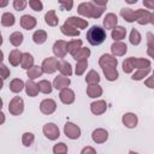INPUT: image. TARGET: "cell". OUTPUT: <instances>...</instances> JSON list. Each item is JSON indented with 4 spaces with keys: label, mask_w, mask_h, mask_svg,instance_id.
I'll return each instance as SVG.
<instances>
[{
    "label": "cell",
    "mask_w": 154,
    "mask_h": 154,
    "mask_svg": "<svg viewBox=\"0 0 154 154\" xmlns=\"http://www.w3.org/2000/svg\"><path fill=\"white\" fill-rule=\"evenodd\" d=\"M87 40L91 46H99L106 40V31L99 25H93L87 31Z\"/></svg>",
    "instance_id": "6da1fadb"
},
{
    "label": "cell",
    "mask_w": 154,
    "mask_h": 154,
    "mask_svg": "<svg viewBox=\"0 0 154 154\" xmlns=\"http://www.w3.org/2000/svg\"><path fill=\"white\" fill-rule=\"evenodd\" d=\"M135 16H136V22L138 24H141V25L153 24L154 23V14L148 10L138 8V10L135 11Z\"/></svg>",
    "instance_id": "7a4b0ae2"
},
{
    "label": "cell",
    "mask_w": 154,
    "mask_h": 154,
    "mask_svg": "<svg viewBox=\"0 0 154 154\" xmlns=\"http://www.w3.org/2000/svg\"><path fill=\"white\" fill-rule=\"evenodd\" d=\"M24 111V101L20 96H14L8 103V112L12 116H19Z\"/></svg>",
    "instance_id": "3957f363"
},
{
    "label": "cell",
    "mask_w": 154,
    "mask_h": 154,
    "mask_svg": "<svg viewBox=\"0 0 154 154\" xmlns=\"http://www.w3.org/2000/svg\"><path fill=\"white\" fill-rule=\"evenodd\" d=\"M58 66H59V61L57 58L54 57H48L46 58L42 64H41V69L45 73H54L57 70H58Z\"/></svg>",
    "instance_id": "277c9868"
},
{
    "label": "cell",
    "mask_w": 154,
    "mask_h": 154,
    "mask_svg": "<svg viewBox=\"0 0 154 154\" xmlns=\"http://www.w3.org/2000/svg\"><path fill=\"white\" fill-rule=\"evenodd\" d=\"M64 134L70 140H77L81 136V128L71 122H67L64 125Z\"/></svg>",
    "instance_id": "5b68a950"
},
{
    "label": "cell",
    "mask_w": 154,
    "mask_h": 154,
    "mask_svg": "<svg viewBox=\"0 0 154 154\" xmlns=\"http://www.w3.org/2000/svg\"><path fill=\"white\" fill-rule=\"evenodd\" d=\"M42 131H43V135H45L48 140H51V141H54V140H57V138L60 136L59 128H58V125H55L54 123H47V124L43 126Z\"/></svg>",
    "instance_id": "8992f818"
},
{
    "label": "cell",
    "mask_w": 154,
    "mask_h": 154,
    "mask_svg": "<svg viewBox=\"0 0 154 154\" xmlns=\"http://www.w3.org/2000/svg\"><path fill=\"white\" fill-rule=\"evenodd\" d=\"M55 109H57V102L53 99H45L40 103V111H41V113H43L46 116L54 113Z\"/></svg>",
    "instance_id": "52a82bcc"
},
{
    "label": "cell",
    "mask_w": 154,
    "mask_h": 154,
    "mask_svg": "<svg viewBox=\"0 0 154 154\" xmlns=\"http://www.w3.org/2000/svg\"><path fill=\"white\" fill-rule=\"evenodd\" d=\"M66 24L73 26L75 29L79 30V29H85L88 26V20L87 19H83L81 17H77V16H71L69 17L66 20H65Z\"/></svg>",
    "instance_id": "ba28073f"
},
{
    "label": "cell",
    "mask_w": 154,
    "mask_h": 154,
    "mask_svg": "<svg viewBox=\"0 0 154 154\" xmlns=\"http://www.w3.org/2000/svg\"><path fill=\"white\" fill-rule=\"evenodd\" d=\"M67 42L64 40H58L54 42L53 45V53L55 55V58H64L67 53V47H66Z\"/></svg>",
    "instance_id": "9c48e42d"
},
{
    "label": "cell",
    "mask_w": 154,
    "mask_h": 154,
    "mask_svg": "<svg viewBox=\"0 0 154 154\" xmlns=\"http://www.w3.org/2000/svg\"><path fill=\"white\" fill-rule=\"evenodd\" d=\"M99 65L102 67H117L118 60L112 54H102L99 59Z\"/></svg>",
    "instance_id": "30bf717a"
},
{
    "label": "cell",
    "mask_w": 154,
    "mask_h": 154,
    "mask_svg": "<svg viewBox=\"0 0 154 154\" xmlns=\"http://www.w3.org/2000/svg\"><path fill=\"white\" fill-rule=\"evenodd\" d=\"M111 52L113 57H123L128 52V46L122 41H114L111 45Z\"/></svg>",
    "instance_id": "8fae6325"
},
{
    "label": "cell",
    "mask_w": 154,
    "mask_h": 154,
    "mask_svg": "<svg viewBox=\"0 0 154 154\" xmlns=\"http://www.w3.org/2000/svg\"><path fill=\"white\" fill-rule=\"evenodd\" d=\"M75 96H76L75 91L72 89H70V88L61 89L60 93H59V99L64 105H71L75 101Z\"/></svg>",
    "instance_id": "7c38bea8"
},
{
    "label": "cell",
    "mask_w": 154,
    "mask_h": 154,
    "mask_svg": "<svg viewBox=\"0 0 154 154\" xmlns=\"http://www.w3.org/2000/svg\"><path fill=\"white\" fill-rule=\"evenodd\" d=\"M106 109H107V103L105 100H96L90 103V111L95 116L103 114L106 112Z\"/></svg>",
    "instance_id": "4fadbf2b"
},
{
    "label": "cell",
    "mask_w": 154,
    "mask_h": 154,
    "mask_svg": "<svg viewBox=\"0 0 154 154\" xmlns=\"http://www.w3.org/2000/svg\"><path fill=\"white\" fill-rule=\"evenodd\" d=\"M107 138H108V132L102 128H97L91 132V140L95 143H105Z\"/></svg>",
    "instance_id": "5bb4252c"
},
{
    "label": "cell",
    "mask_w": 154,
    "mask_h": 154,
    "mask_svg": "<svg viewBox=\"0 0 154 154\" xmlns=\"http://www.w3.org/2000/svg\"><path fill=\"white\" fill-rule=\"evenodd\" d=\"M37 20L35 17L30 16V14H24L20 17V26L25 30H31L36 26Z\"/></svg>",
    "instance_id": "9a60e30c"
},
{
    "label": "cell",
    "mask_w": 154,
    "mask_h": 154,
    "mask_svg": "<svg viewBox=\"0 0 154 154\" xmlns=\"http://www.w3.org/2000/svg\"><path fill=\"white\" fill-rule=\"evenodd\" d=\"M122 122H123V124H124L126 128L134 129V128H136V125H137V123H138V118H137V116H136L135 113L129 112V113H125V114L122 117Z\"/></svg>",
    "instance_id": "2e32d148"
},
{
    "label": "cell",
    "mask_w": 154,
    "mask_h": 154,
    "mask_svg": "<svg viewBox=\"0 0 154 154\" xmlns=\"http://www.w3.org/2000/svg\"><path fill=\"white\" fill-rule=\"evenodd\" d=\"M71 84V79L69 77H65V76H57L53 81V88H55L57 90H61V89H65L67 88L69 85Z\"/></svg>",
    "instance_id": "e0dca14e"
},
{
    "label": "cell",
    "mask_w": 154,
    "mask_h": 154,
    "mask_svg": "<svg viewBox=\"0 0 154 154\" xmlns=\"http://www.w3.org/2000/svg\"><path fill=\"white\" fill-rule=\"evenodd\" d=\"M77 12L85 17V18H91V12H93V4L91 1H87V2H81L77 7Z\"/></svg>",
    "instance_id": "ac0fdd59"
},
{
    "label": "cell",
    "mask_w": 154,
    "mask_h": 154,
    "mask_svg": "<svg viewBox=\"0 0 154 154\" xmlns=\"http://www.w3.org/2000/svg\"><path fill=\"white\" fill-rule=\"evenodd\" d=\"M118 25V17L114 13H107L103 18V26L105 29H114Z\"/></svg>",
    "instance_id": "d6986e66"
},
{
    "label": "cell",
    "mask_w": 154,
    "mask_h": 154,
    "mask_svg": "<svg viewBox=\"0 0 154 154\" xmlns=\"http://www.w3.org/2000/svg\"><path fill=\"white\" fill-rule=\"evenodd\" d=\"M24 88H25V93H26L28 96H30V97L37 96V94H38V87H37V83H35L34 81L28 79L25 82Z\"/></svg>",
    "instance_id": "ffe728a7"
},
{
    "label": "cell",
    "mask_w": 154,
    "mask_h": 154,
    "mask_svg": "<svg viewBox=\"0 0 154 154\" xmlns=\"http://www.w3.org/2000/svg\"><path fill=\"white\" fill-rule=\"evenodd\" d=\"M111 36L114 41H122L123 38H125L126 36V29L122 25H117L114 29H112Z\"/></svg>",
    "instance_id": "44dd1931"
},
{
    "label": "cell",
    "mask_w": 154,
    "mask_h": 154,
    "mask_svg": "<svg viewBox=\"0 0 154 154\" xmlns=\"http://www.w3.org/2000/svg\"><path fill=\"white\" fill-rule=\"evenodd\" d=\"M87 95L91 99L100 97L102 95V88L99 84H90L87 87Z\"/></svg>",
    "instance_id": "7402d4cb"
},
{
    "label": "cell",
    "mask_w": 154,
    "mask_h": 154,
    "mask_svg": "<svg viewBox=\"0 0 154 154\" xmlns=\"http://www.w3.org/2000/svg\"><path fill=\"white\" fill-rule=\"evenodd\" d=\"M66 47H67V53H70L71 55H73L75 53H77L82 48V40L73 38V40H71V41L67 42Z\"/></svg>",
    "instance_id": "603a6c76"
},
{
    "label": "cell",
    "mask_w": 154,
    "mask_h": 154,
    "mask_svg": "<svg viewBox=\"0 0 154 154\" xmlns=\"http://www.w3.org/2000/svg\"><path fill=\"white\" fill-rule=\"evenodd\" d=\"M22 52L19 49H12L8 54V61L12 66H18L22 60Z\"/></svg>",
    "instance_id": "cb8c5ba5"
},
{
    "label": "cell",
    "mask_w": 154,
    "mask_h": 154,
    "mask_svg": "<svg viewBox=\"0 0 154 154\" xmlns=\"http://www.w3.org/2000/svg\"><path fill=\"white\" fill-rule=\"evenodd\" d=\"M58 70L60 71L61 76H65V77H69L72 75V66L69 61L66 60H61L59 61V66H58Z\"/></svg>",
    "instance_id": "d4e9b609"
},
{
    "label": "cell",
    "mask_w": 154,
    "mask_h": 154,
    "mask_svg": "<svg viewBox=\"0 0 154 154\" xmlns=\"http://www.w3.org/2000/svg\"><path fill=\"white\" fill-rule=\"evenodd\" d=\"M102 72L106 77V79L109 81V82H113L119 77L117 67H102Z\"/></svg>",
    "instance_id": "484cf974"
},
{
    "label": "cell",
    "mask_w": 154,
    "mask_h": 154,
    "mask_svg": "<svg viewBox=\"0 0 154 154\" xmlns=\"http://www.w3.org/2000/svg\"><path fill=\"white\" fill-rule=\"evenodd\" d=\"M120 16L124 18V20H126L128 23H132L136 20V16H135V11L130 7H124L120 10Z\"/></svg>",
    "instance_id": "4316f807"
},
{
    "label": "cell",
    "mask_w": 154,
    "mask_h": 154,
    "mask_svg": "<svg viewBox=\"0 0 154 154\" xmlns=\"http://www.w3.org/2000/svg\"><path fill=\"white\" fill-rule=\"evenodd\" d=\"M20 66L24 70H29L31 66H34V57L30 53H23L22 60H20Z\"/></svg>",
    "instance_id": "83f0119b"
},
{
    "label": "cell",
    "mask_w": 154,
    "mask_h": 154,
    "mask_svg": "<svg viewBox=\"0 0 154 154\" xmlns=\"http://www.w3.org/2000/svg\"><path fill=\"white\" fill-rule=\"evenodd\" d=\"M42 73H43V71H42L41 66H38V65H34V66H31L29 70H26V76H28V78L31 79V81H34V79L41 77Z\"/></svg>",
    "instance_id": "f1b7e54d"
},
{
    "label": "cell",
    "mask_w": 154,
    "mask_h": 154,
    "mask_svg": "<svg viewBox=\"0 0 154 154\" xmlns=\"http://www.w3.org/2000/svg\"><path fill=\"white\" fill-rule=\"evenodd\" d=\"M45 22H46V24L49 25V26H57V25H58L59 19H58V17H57L54 10H51V11H48V12L45 14Z\"/></svg>",
    "instance_id": "f546056e"
},
{
    "label": "cell",
    "mask_w": 154,
    "mask_h": 154,
    "mask_svg": "<svg viewBox=\"0 0 154 154\" xmlns=\"http://www.w3.org/2000/svg\"><path fill=\"white\" fill-rule=\"evenodd\" d=\"M8 40H10V43H11L12 46L19 47V46L23 43L24 36H23V34H22L20 31H14V32H12V34L10 35Z\"/></svg>",
    "instance_id": "4dcf8cb0"
},
{
    "label": "cell",
    "mask_w": 154,
    "mask_h": 154,
    "mask_svg": "<svg viewBox=\"0 0 154 154\" xmlns=\"http://www.w3.org/2000/svg\"><path fill=\"white\" fill-rule=\"evenodd\" d=\"M24 85H25V83L20 78H14V79H12L10 82L8 87H10V90L12 93H20L24 89Z\"/></svg>",
    "instance_id": "1f68e13d"
},
{
    "label": "cell",
    "mask_w": 154,
    "mask_h": 154,
    "mask_svg": "<svg viewBox=\"0 0 154 154\" xmlns=\"http://www.w3.org/2000/svg\"><path fill=\"white\" fill-rule=\"evenodd\" d=\"M89 57H90V49H89V48H85V47H82L77 53H75V54L72 55V58H73L76 61L88 60Z\"/></svg>",
    "instance_id": "d6a6232c"
},
{
    "label": "cell",
    "mask_w": 154,
    "mask_h": 154,
    "mask_svg": "<svg viewBox=\"0 0 154 154\" xmlns=\"http://www.w3.org/2000/svg\"><path fill=\"white\" fill-rule=\"evenodd\" d=\"M60 31H61L64 35H66V36H78V35L81 34L79 30L75 29L73 26H71V25H69V24H66V23H64V24L60 26Z\"/></svg>",
    "instance_id": "836d02e7"
},
{
    "label": "cell",
    "mask_w": 154,
    "mask_h": 154,
    "mask_svg": "<svg viewBox=\"0 0 154 154\" xmlns=\"http://www.w3.org/2000/svg\"><path fill=\"white\" fill-rule=\"evenodd\" d=\"M37 87H38V91H41L43 94H51L52 90H53L52 83L49 81H47V79H41L37 83Z\"/></svg>",
    "instance_id": "e575fe53"
},
{
    "label": "cell",
    "mask_w": 154,
    "mask_h": 154,
    "mask_svg": "<svg viewBox=\"0 0 154 154\" xmlns=\"http://www.w3.org/2000/svg\"><path fill=\"white\" fill-rule=\"evenodd\" d=\"M14 22H16V18H14L13 13H11V12H5V13H2V16H1V24H2L4 26L10 28V26H12V25L14 24Z\"/></svg>",
    "instance_id": "d590c367"
},
{
    "label": "cell",
    "mask_w": 154,
    "mask_h": 154,
    "mask_svg": "<svg viewBox=\"0 0 154 154\" xmlns=\"http://www.w3.org/2000/svg\"><path fill=\"white\" fill-rule=\"evenodd\" d=\"M46 40H47V32L45 30H36L32 34V41L36 45H42L46 42Z\"/></svg>",
    "instance_id": "8d00e7d4"
},
{
    "label": "cell",
    "mask_w": 154,
    "mask_h": 154,
    "mask_svg": "<svg viewBox=\"0 0 154 154\" xmlns=\"http://www.w3.org/2000/svg\"><path fill=\"white\" fill-rule=\"evenodd\" d=\"M132 61H134V66L136 69H138V70L150 67V60H148V59H144V58H135L134 57V60Z\"/></svg>",
    "instance_id": "74e56055"
},
{
    "label": "cell",
    "mask_w": 154,
    "mask_h": 154,
    "mask_svg": "<svg viewBox=\"0 0 154 154\" xmlns=\"http://www.w3.org/2000/svg\"><path fill=\"white\" fill-rule=\"evenodd\" d=\"M85 82L90 85V84H99V82H100V76H99V73L95 71V70H90L88 73H87V76H85Z\"/></svg>",
    "instance_id": "f35d334b"
},
{
    "label": "cell",
    "mask_w": 154,
    "mask_h": 154,
    "mask_svg": "<svg viewBox=\"0 0 154 154\" xmlns=\"http://www.w3.org/2000/svg\"><path fill=\"white\" fill-rule=\"evenodd\" d=\"M129 40H130V43L132 46H137L141 43V40H142V36L140 34V31L137 29H131V32H130V36H129Z\"/></svg>",
    "instance_id": "ab89813d"
},
{
    "label": "cell",
    "mask_w": 154,
    "mask_h": 154,
    "mask_svg": "<svg viewBox=\"0 0 154 154\" xmlns=\"http://www.w3.org/2000/svg\"><path fill=\"white\" fill-rule=\"evenodd\" d=\"M35 141V135L32 132H24L22 135V143L25 147H30Z\"/></svg>",
    "instance_id": "60d3db41"
},
{
    "label": "cell",
    "mask_w": 154,
    "mask_h": 154,
    "mask_svg": "<svg viewBox=\"0 0 154 154\" xmlns=\"http://www.w3.org/2000/svg\"><path fill=\"white\" fill-rule=\"evenodd\" d=\"M150 67H148V69H141V70H137L132 76H131V79H134V81H141V79H143L149 72H150Z\"/></svg>",
    "instance_id": "b9f144b4"
},
{
    "label": "cell",
    "mask_w": 154,
    "mask_h": 154,
    "mask_svg": "<svg viewBox=\"0 0 154 154\" xmlns=\"http://www.w3.org/2000/svg\"><path fill=\"white\" fill-rule=\"evenodd\" d=\"M132 60H134V57H130V58H128V59H125L123 61V71L125 73H131L134 71L135 66H134V61Z\"/></svg>",
    "instance_id": "7bdbcfd3"
},
{
    "label": "cell",
    "mask_w": 154,
    "mask_h": 154,
    "mask_svg": "<svg viewBox=\"0 0 154 154\" xmlns=\"http://www.w3.org/2000/svg\"><path fill=\"white\" fill-rule=\"evenodd\" d=\"M88 67V60H81V61H77L76 64V67H75V73L77 76H81L84 73V71L87 70Z\"/></svg>",
    "instance_id": "ee69618b"
},
{
    "label": "cell",
    "mask_w": 154,
    "mask_h": 154,
    "mask_svg": "<svg viewBox=\"0 0 154 154\" xmlns=\"http://www.w3.org/2000/svg\"><path fill=\"white\" fill-rule=\"evenodd\" d=\"M53 153L54 154H66L67 153V146L64 142H59V143L54 144Z\"/></svg>",
    "instance_id": "f6af8a7d"
},
{
    "label": "cell",
    "mask_w": 154,
    "mask_h": 154,
    "mask_svg": "<svg viewBox=\"0 0 154 154\" xmlns=\"http://www.w3.org/2000/svg\"><path fill=\"white\" fill-rule=\"evenodd\" d=\"M29 6L34 10V11H36V12H40V11H42V8H43V4H42V1H40V0H29Z\"/></svg>",
    "instance_id": "bcb514c9"
},
{
    "label": "cell",
    "mask_w": 154,
    "mask_h": 154,
    "mask_svg": "<svg viewBox=\"0 0 154 154\" xmlns=\"http://www.w3.org/2000/svg\"><path fill=\"white\" fill-rule=\"evenodd\" d=\"M91 4H93V2H91ZM105 8H106V7H99V6H96V5H94V4H93L91 18H100V17L102 16V13H103Z\"/></svg>",
    "instance_id": "7dc6e473"
},
{
    "label": "cell",
    "mask_w": 154,
    "mask_h": 154,
    "mask_svg": "<svg viewBox=\"0 0 154 154\" xmlns=\"http://www.w3.org/2000/svg\"><path fill=\"white\" fill-rule=\"evenodd\" d=\"M10 69L5 65V64H0V78L4 81V79H6V78H8L10 77Z\"/></svg>",
    "instance_id": "c3c4849f"
},
{
    "label": "cell",
    "mask_w": 154,
    "mask_h": 154,
    "mask_svg": "<svg viewBox=\"0 0 154 154\" xmlns=\"http://www.w3.org/2000/svg\"><path fill=\"white\" fill-rule=\"evenodd\" d=\"M154 38H153V34L148 32L147 34V42H148V54L150 57H153V47H154Z\"/></svg>",
    "instance_id": "681fc988"
},
{
    "label": "cell",
    "mask_w": 154,
    "mask_h": 154,
    "mask_svg": "<svg viewBox=\"0 0 154 154\" xmlns=\"http://www.w3.org/2000/svg\"><path fill=\"white\" fill-rule=\"evenodd\" d=\"M26 5H28V2L25 0H14L13 1V7L17 11H23L26 7Z\"/></svg>",
    "instance_id": "f907efd6"
},
{
    "label": "cell",
    "mask_w": 154,
    "mask_h": 154,
    "mask_svg": "<svg viewBox=\"0 0 154 154\" xmlns=\"http://www.w3.org/2000/svg\"><path fill=\"white\" fill-rule=\"evenodd\" d=\"M59 5L61 6V10H65V11H70L73 6V1L69 0V1H64V0H60L59 1Z\"/></svg>",
    "instance_id": "816d5d0a"
},
{
    "label": "cell",
    "mask_w": 154,
    "mask_h": 154,
    "mask_svg": "<svg viewBox=\"0 0 154 154\" xmlns=\"http://www.w3.org/2000/svg\"><path fill=\"white\" fill-rule=\"evenodd\" d=\"M81 154H96V150H95L93 147H90V146H87V147H84V148L82 149Z\"/></svg>",
    "instance_id": "f5cc1de1"
},
{
    "label": "cell",
    "mask_w": 154,
    "mask_h": 154,
    "mask_svg": "<svg viewBox=\"0 0 154 154\" xmlns=\"http://www.w3.org/2000/svg\"><path fill=\"white\" fill-rule=\"evenodd\" d=\"M144 84H146L148 88L153 89V88H154V77H153V76H152V77H148V79L144 81Z\"/></svg>",
    "instance_id": "db71d44e"
},
{
    "label": "cell",
    "mask_w": 154,
    "mask_h": 154,
    "mask_svg": "<svg viewBox=\"0 0 154 154\" xmlns=\"http://www.w3.org/2000/svg\"><path fill=\"white\" fill-rule=\"evenodd\" d=\"M94 5H96V6H99V7H106L107 6V0H105V1H97V0H93L91 1Z\"/></svg>",
    "instance_id": "11a10c76"
},
{
    "label": "cell",
    "mask_w": 154,
    "mask_h": 154,
    "mask_svg": "<svg viewBox=\"0 0 154 154\" xmlns=\"http://www.w3.org/2000/svg\"><path fill=\"white\" fill-rule=\"evenodd\" d=\"M143 5H144V6H147L149 10H153V8H154V4H153V2H150V1H143ZM149 10H148V11H149Z\"/></svg>",
    "instance_id": "9f6ffc18"
},
{
    "label": "cell",
    "mask_w": 154,
    "mask_h": 154,
    "mask_svg": "<svg viewBox=\"0 0 154 154\" xmlns=\"http://www.w3.org/2000/svg\"><path fill=\"white\" fill-rule=\"evenodd\" d=\"M5 123V114L1 112V109H0V125L1 124H4Z\"/></svg>",
    "instance_id": "6f0895ef"
},
{
    "label": "cell",
    "mask_w": 154,
    "mask_h": 154,
    "mask_svg": "<svg viewBox=\"0 0 154 154\" xmlns=\"http://www.w3.org/2000/svg\"><path fill=\"white\" fill-rule=\"evenodd\" d=\"M8 5V1L7 0H0V7H5Z\"/></svg>",
    "instance_id": "680465c9"
},
{
    "label": "cell",
    "mask_w": 154,
    "mask_h": 154,
    "mask_svg": "<svg viewBox=\"0 0 154 154\" xmlns=\"http://www.w3.org/2000/svg\"><path fill=\"white\" fill-rule=\"evenodd\" d=\"M2 60H4V53H2V51L0 49V64H2Z\"/></svg>",
    "instance_id": "91938a15"
},
{
    "label": "cell",
    "mask_w": 154,
    "mask_h": 154,
    "mask_svg": "<svg viewBox=\"0 0 154 154\" xmlns=\"http://www.w3.org/2000/svg\"><path fill=\"white\" fill-rule=\"evenodd\" d=\"M129 4H136L137 2V0H126Z\"/></svg>",
    "instance_id": "94428289"
},
{
    "label": "cell",
    "mask_w": 154,
    "mask_h": 154,
    "mask_svg": "<svg viewBox=\"0 0 154 154\" xmlns=\"http://www.w3.org/2000/svg\"><path fill=\"white\" fill-rule=\"evenodd\" d=\"M2 87H4V81H2L1 78H0V90L2 89Z\"/></svg>",
    "instance_id": "6125c7cd"
},
{
    "label": "cell",
    "mask_w": 154,
    "mask_h": 154,
    "mask_svg": "<svg viewBox=\"0 0 154 154\" xmlns=\"http://www.w3.org/2000/svg\"><path fill=\"white\" fill-rule=\"evenodd\" d=\"M1 108H2V99L0 97V109H1Z\"/></svg>",
    "instance_id": "be15d7a7"
},
{
    "label": "cell",
    "mask_w": 154,
    "mask_h": 154,
    "mask_svg": "<svg viewBox=\"0 0 154 154\" xmlns=\"http://www.w3.org/2000/svg\"><path fill=\"white\" fill-rule=\"evenodd\" d=\"M129 154H138V153H136V152H134V150H130Z\"/></svg>",
    "instance_id": "e7e4bbea"
},
{
    "label": "cell",
    "mask_w": 154,
    "mask_h": 154,
    "mask_svg": "<svg viewBox=\"0 0 154 154\" xmlns=\"http://www.w3.org/2000/svg\"><path fill=\"white\" fill-rule=\"evenodd\" d=\"M1 45H2V36L0 35V46H1Z\"/></svg>",
    "instance_id": "03108f58"
},
{
    "label": "cell",
    "mask_w": 154,
    "mask_h": 154,
    "mask_svg": "<svg viewBox=\"0 0 154 154\" xmlns=\"http://www.w3.org/2000/svg\"><path fill=\"white\" fill-rule=\"evenodd\" d=\"M0 35H1V32H0Z\"/></svg>",
    "instance_id": "003e7915"
}]
</instances>
